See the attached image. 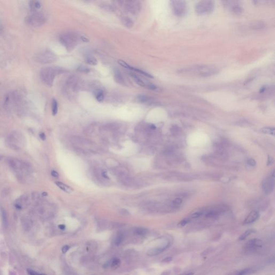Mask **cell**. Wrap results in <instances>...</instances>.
Listing matches in <instances>:
<instances>
[{
    "mask_svg": "<svg viewBox=\"0 0 275 275\" xmlns=\"http://www.w3.org/2000/svg\"><path fill=\"white\" fill-rule=\"evenodd\" d=\"M219 69L213 65H196L180 69L178 73L187 76L210 77L217 74Z\"/></svg>",
    "mask_w": 275,
    "mask_h": 275,
    "instance_id": "obj_1",
    "label": "cell"
},
{
    "mask_svg": "<svg viewBox=\"0 0 275 275\" xmlns=\"http://www.w3.org/2000/svg\"><path fill=\"white\" fill-rule=\"evenodd\" d=\"M66 72V69L58 67H46L42 69L40 76L43 83L46 86L51 87L56 76Z\"/></svg>",
    "mask_w": 275,
    "mask_h": 275,
    "instance_id": "obj_2",
    "label": "cell"
},
{
    "mask_svg": "<svg viewBox=\"0 0 275 275\" xmlns=\"http://www.w3.org/2000/svg\"><path fill=\"white\" fill-rule=\"evenodd\" d=\"M81 36L74 32H67L61 35L60 42L68 51H71L81 40Z\"/></svg>",
    "mask_w": 275,
    "mask_h": 275,
    "instance_id": "obj_3",
    "label": "cell"
},
{
    "mask_svg": "<svg viewBox=\"0 0 275 275\" xmlns=\"http://www.w3.org/2000/svg\"><path fill=\"white\" fill-rule=\"evenodd\" d=\"M118 2L126 12L133 15L139 14L142 10V4L138 1H120Z\"/></svg>",
    "mask_w": 275,
    "mask_h": 275,
    "instance_id": "obj_4",
    "label": "cell"
},
{
    "mask_svg": "<svg viewBox=\"0 0 275 275\" xmlns=\"http://www.w3.org/2000/svg\"><path fill=\"white\" fill-rule=\"evenodd\" d=\"M215 3L212 1H202L198 2L195 7V11L198 15H206L212 13Z\"/></svg>",
    "mask_w": 275,
    "mask_h": 275,
    "instance_id": "obj_5",
    "label": "cell"
},
{
    "mask_svg": "<svg viewBox=\"0 0 275 275\" xmlns=\"http://www.w3.org/2000/svg\"><path fill=\"white\" fill-rule=\"evenodd\" d=\"M35 61L43 64H48L54 62L57 59L56 54L50 51H43L39 52L34 56Z\"/></svg>",
    "mask_w": 275,
    "mask_h": 275,
    "instance_id": "obj_6",
    "label": "cell"
},
{
    "mask_svg": "<svg viewBox=\"0 0 275 275\" xmlns=\"http://www.w3.org/2000/svg\"><path fill=\"white\" fill-rule=\"evenodd\" d=\"M170 5L173 13L178 17H182L186 13L187 4L184 1H170Z\"/></svg>",
    "mask_w": 275,
    "mask_h": 275,
    "instance_id": "obj_7",
    "label": "cell"
},
{
    "mask_svg": "<svg viewBox=\"0 0 275 275\" xmlns=\"http://www.w3.org/2000/svg\"><path fill=\"white\" fill-rule=\"evenodd\" d=\"M26 21L31 25L39 26L42 25L45 22V17L43 14L38 11L33 12L26 17Z\"/></svg>",
    "mask_w": 275,
    "mask_h": 275,
    "instance_id": "obj_8",
    "label": "cell"
},
{
    "mask_svg": "<svg viewBox=\"0 0 275 275\" xmlns=\"http://www.w3.org/2000/svg\"><path fill=\"white\" fill-rule=\"evenodd\" d=\"M66 86L73 92L80 90L82 87L81 81L80 78L76 75H72L68 78L66 81Z\"/></svg>",
    "mask_w": 275,
    "mask_h": 275,
    "instance_id": "obj_9",
    "label": "cell"
},
{
    "mask_svg": "<svg viewBox=\"0 0 275 275\" xmlns=\"http://www.w3.org/2000/svg\"><path fill=\"white\" fill-rule=\"evenodd\" d=\"M223 3L226 8H228L232 13L235 14L239 15L243 11L242 7L236 1H224Z\"/></svg>",
    "mask_w": 275,
    "mask_h": 275,
    "instance_id": "obj_10",
    "label": "cell"
},
{
    "mask_svg": "<svg viewBox=\"0 0 275 275\" xmlns=\"http://www.w3.org/2000/svg\"><path fill=\"white\" fill-rule=\"evenodd\" d=\"M264 243L262 240L258 239H253L248 241L245 245V248L247 249H255L258 248H262Z\"/></svg>",
    "mask_w": 275,
    "mask_h": 275,
    "instance_id": "obj_11",
    "label": "cell"
},
{
    "mask_svg": "<svg viewBox=\"0 0 275 275\" xmlns=\"http://www.w3.org/2000/svg\"><path fill=\"white\" fill-rule=\"evenodd\" d=\"M274 178L275 177L270 175V177L267 178L263 182L262 186L266 193H270L273 190L274 187Z\"/></svg>",
    "mask_w": 275,
    "mask_h": 275,
    "instance_id": "obj_12",
    "label": "cell"
},
{
    "mask_svg": "<svg viewBox=\"0 0 275 275\" xmlns=\"http://www.w3.org/2000/svg\"><path fill=\"white\" fill-rule=\"evenodd\" d=\"M136 99L138 102L142 104H147L150 105L156 104L157 102L154 98L146 95H139L137 96Z\"/></svg>",
    "mask_w": 275,
    "mask_h": 275,
    "instance_id": "obj_13",
    "label": "cell"
},
{
    "mask_svg": "<svg viewBox=\"0 0 275 275\" xmlns=\"http://www.w3.org/2000/svg\"><path fill=\"white\" fill-rule=\"evenodd\" d=\"M259 217H260V215L257 211H253L249 213L247 217V218L245 219L243 223L247 225V224L253 223L258 219Z\"/></svg>",
    "mask_w": 275,
    "mask_h": 275,
    "instance_id": "obj_14",
    "label": "cell"
},
{
    "mask_svg": "<svg viewBox=\"0 0 275 275\" xmlns=\"http://www.w3.org/2000/svg\"><path fill=\"white\" fill-rule=\"evenodd\" d=\"M169 245V244H167L162 247H158V248H155L150 249L147 252V255L150 256H154L158 255L162 253L163 251H164L167 248Z\"/></svg>",
    "mask_w": 275,
    "mask_h": 275,
    "instance_id": "obj_15",
    "label": "cell"
},
{
    "mask_svg": "<svg viewBox=\"0 0 275 275\" xmlns=\"http://www.w3.org/2000/svg\"><path fill=\"white\" fill-rule=\"evenodd\" d=\"M114 79L118 84H120L121 85H125L124 78L121 72L118 69L115 68L114 69Z\"/></svg>",
    "mask_w": 275,
    "mask_h": 275,
    "instance_id": "obj_16",
    "label": "cell"
},
{
    "mask_svg": "<svg viewBox=\"0 0 275 275\" xmlns=\"http://www.w3.org/2000/svg\"><path fill=\"white\" fill-rule=\"evenodd\" d=\"M121 23H123V24L125 27H126L127 28H131L133 27V25H134V22H133V20L129 17L124 16V17H121Z\"/></svg>",
    "mask_w": 275,
    "mask_h": 275,
    "instance_id": "obj_17",
    "label": "cell"
},
{
    "mask_svg": "<svg viewBox=\"0 0 275 275\" xmlns=\"http://www.w3.org/2000/svg\"><path fill=\"white\" fill-rule=\"evenodd\" d=\"M29 6L32 12H37L41 8V3L39 1H32L29 3Z\"/></svg>",
    "mask_w": 275,
    "mask_h": 275,
    "instance_id": "obj_18",
    "label": "cell"
},
{
    "mask_svg": "<svg viewBox=\"0 0 275 275\" xmlns=\"http://www.w3.org/2000/svg\"><path fill=\"white\" fill-rule=\"evenodd\" d=\"M56 184L62 190H63L64 192H67V193H70L73 191V189H72L70 186H68L67 185L65 184L64 183L60 182H55Z\"/></svg>",
    "mask_w": 275,
    "mask_h": 275,
    "instance_id": "obj_19",
    "label": "cell"
},
{
    "mask_svg": "<svg viewBox=\"0 0 275 275\" xmlns=\"http://www.w3.org/2000/svg\"><path fill=\"white\" fill-rule=\"evenodd\" d=\"M250 27L254 30H261L265 27V23L263 21H255L250 24Z\"/></svg>",
    "mask_w": 275,
    "mask_h": 275,
    "instance_id": "obj_20",
    "label": "cell"
},
{
    "mask_svg": "<svg viewBox=\"0 0 275 275\" xmlns=\"http://www.w3.org/2000/svg\"><path fill=\"white\" fill-rule=\"evenodd\" d=\"M130 75L132 76L134 82L139 86L146 87L147 82L144 81V80H142V78H140L139 76H138L137 75H135V74H130Z\"/></svg>",
    "mask_w": 275,
    "mask_h": 275,
    "instance_id": "obj_21",
    "label": "cell"
},
{
    "mask_svg": "<svg viewBox=\"0 0 275 275\" xmlns=\"http://www.w3.org/2000/svg\"><path fill=\"white\" fill-rule=\"evenodd\" d=\"M134 233L138 235L144 236L148 233V229L145 228L137 227L134 229Z\"/></svg>",
    "mask_w": 275,
    "mask_h": 275,
    "instance_id": "obj_22",
    "label": "cell"
},
{
    "mask_svg": "<svg viewBox=\"0 0 275 275\" xmlns=\"http://www.w3.org/2000/svg\"><path fill=\"white\" fill-rule=\"evenodd\" d=\"M120 260L119 258H115L112 259L110 266L112 270H116L120 265Z\"/></svg>",
    "mask_w": 275,
    "mask_h": 275,
    "instance_id": "obj_23",
    "label": "cell"
},
{
    "mask_svg": "<svg viewBox=\"0 0 275 275\" xmlns=\"http://www.w3.org/2000/svg\"><path fill=\"white\" fill-rule=\"evenodd\" d=\"M58 111V104L55 99H53L52 102V113L53 116H56Z\"/></svg>",
    "mask_w": 275,
    "mask_h": 275,
    "instance_id": "obj_24",
    "label": "cell"
},
{
    "mask_svg": "<svg viewBox=\"0 0 275 275\" xmlns=\"http://www.w3.org/2000/svg\"><path fill=\"white\" fill-rule=\"evenodd\" d=\"M255 232V231L253 229H248L247 231H246L245 232H244L240 236L239 238V240L240 241H243L245 240L248 236L250 235L251 234H252L253 233H254Z\"/></svg>",
    "mask_w": 275,
    "mask_h": 275,
    "instance_id": "obj_25",
    "label": "cell"
},
{
    "mask_svg": "<svg viewBox=\"0 0 275 275\" xmlns=\"http://www.w3.org/2000/svg\"><path fill=\"white\" fill-rule=\"evenodd\" d=\"M85 61L87 64L95 66L98 64L97 60L93 56H88L85 59Z\"/></svg>",
    "mask_w": 275,
    "mask_h": 275,
    "instance_id": "obj_26",
    "label": "cell"
},
{
    "mask_svg": "<svg viewBox=\"0 0 275 275\" xmlns=\"http://www.w3.org/2000/svg\"><path fill=\"white\" fill-rule=\"evenodd\" d=\"M131 70H133L134 72H138V73L141 74H142L145 76H146L147 77H150V78H153V76L150 75V74L147 73V72H146L144 70H142V69H140L137 68H134V67H131Z\"/></svg>",
    "mask_w": 275,
    "mask_h": 275,
    "instance_id": "obj_27",
    "label": "cell"
},
{
    "mask_svg": "<svg viewBox=\"0 0 275 275\" xmlns=\"http://www.w3.org/2000/svg\"><path fill=\"white\" fill-rule=\"evenodd\" d=\"M275 129L274 127H264L261 129V132L266 134H269L271 135H275Z\"/></svg>",
    "mask_w": 275,
    "mask_h": 275,
    "instance_id": "obj_28",
    "label": "cell"
},
{
    "mask_svg": "<svg viewBox=\"0 0 275 275\" xmlns=\"http://www.w3.org/2000/svg\"><path fill=\"white\" fill-rule=\"evenodd\" d=\"M101 8L104 10L107 11V12H113L115 11V8L109 4H104L101 5Z\"/></svg>",
    "mask_w": 275,
    "mask_h": 275,
    "instance_id": "obj_29",
    "label": "cell"
},
{
    "mask_svg": "<svg viewBox=\"0 0 275 275\" xmlns=\"http://www.w3.org/2000/svg\"><path fill=\"white\" fill-rule=\"evenodd\" d=\"M253 272V270L252 268H247L240 271L236 275H247L252 273Z\"/></svg>",
    "mask_w": 275,
    "mask_h": 275,
    "instance_id": "obj_30",
    "label": "cell"
},
{
    "mask_svg": "<svg viewBox=\"0 0 275 275\" xmlns=\"http://www.w3.org/2000/svg\"><path fill=\"white\" fill-rule=\"evenodd\" d=\"M95 96L96 97V100L99 102H101L103 101L104 99V93L103 90L99 91V93L95 95Z\"/></svg>",
    "mask_w": 275,
    "mask_h": 275,
    "instance_id": "obj_31",
    "label": "cell"
},
{
    "mask_svg": "<svg viewBox=\"0 0 275 275\" xmlns=\"http://www.w3.org/2000/svg\"><path fill=\"white\" fill-rule=\"evenodd\" d=\"M77 70L78 72L82 73H88L90 72V69L83 65L79 66L77 68Z\"/></svg>",
    "mask_w": 275,
    "mask_h": 275,
    "instance_id": "obj_32",
    "label": "cell"
},
{
    "mask_svg": "<svg viewBox=\"0 0 275 275\" xmlns=\"http://www.w3.org/2000/svg\"><path fill=\"white\" fill-rule=\"evenodd\" d=\"M123 240V235L122 234H119L116 237V239L115 241V243L117 245H119L121 244Z\"/></svg>",
    "mask_w": 275,
    "mask_h": 275,
    "instance_id": "obj_33",
    "label": "cell"
},
{
    "mask_svg": "<svg viewBox=\"0 0 275 275\" xmlns=\"http://www.w3.org/2000/svg\"><path fill=\"white\" fill-rule=\"evenodd\" d=\"M118 62L121 66L124 67L125 68L129 69H131V68L132 66H131L129 64H128L127 63H126V62H125L124 61H123V60H119L118 61Z\"/></svg>",
    "mask_w": 275,
    "mask_h": 275,
    "instance_id": "obj_34",
    "label": "cell"
},
{
    "mask_svg": "<svg viewBox=\"0 0 275 275\" xmlns=\"http://www.w3.org/2000/svg\"><path fill=\"white\" fill-rule=\"evenodd\" d=\"M190 221V220L189 219H184L180 221V222L178 224V226L179 227H184L186 225H187L189 223Z\"/></svg>",
    "mask_w": 275,
    "mask_h": 275,
    "instance_id": "obj_35",
    "label": "cell"
},
{
    "mask_svg": "<svg viewBox=\"0 0 275 275\" xmlns=\"http://www.w3.org/2000/svg\"><path fill=\"white\" fill-rule=\"evenodd\" d=\"M203 214V212L202 211H197L195 213H193V214L191 215V217L192 218H199Z\"/></svg>",
    "mask_w": 275,
    "mask_h": 275,
    "instance_id": "obj_36",
    "label": "cell"
},
{
    "mask_svg": "<svg viewBox=\"0 0 275 275\" xmlns=\"http://www.w3.org/2000/svg\"><path fill=\"white\" fill-rule=\"evenodd\" d=\"M27 271H28V273L29 274V275H46L39 274L38 272L34 271V270H31V269H28L27 270Z\"/></svg>",
    "mask_w": 275,
    "mask_h": 275,
    "instance_id": "obj_37",
    "label": "cell"
},
{
    "mask_svg": "<svg viewBox=\"0 0 275 275\" xmlns=\"http://www.w3.org/2000/svg\"><path fill=\"white\" fill-rule=\"evenodd\" d=\"M247 163L249 164V166H252V167H254L256 165V161L253 159H249L247 161Z\"/></svg>",
    "mask_w": 275,
    "mask_h": 275,
    "instance_id": "obj_38",
    "label": "cell"
},
{
    "mask_svg": "<svg viewBox=\"0 0 275 275\" xmlns=\"http://www.w3.org/2000/svg\"><path fill=\"white\" fill-rule=\"evenodd\" d=\"M69 248H70V247H69V246L68 245H64V246L62 248V253H66L68 251Z\"/></svg>",
    "mask_w": 275,
    "mask_h": 275,
    "instance_id": "obj_39",
    "label": "cell"
},
{
    "mask_svg": "<svg viewBox=\"0 0 275 275\" xmlns=\"http://www.w3.org/2000/svg\"><path fill=\"white\" fill-rule=\"evenodd\" d=\"M182 202V200L180 199V198H177L175 199L174 201V204L175 205H180Z\"/></svg>",
    "mask_w": 275,
    "mask_h": 275,
    "instance_id": "obj_40",
    "label": "cell"
},
{
    "mask_svg": "<svg viewBox=\"0 0 275 275\" xmlns=\"http://www.w3.org/2000/svg\"><path fill=\"white\" fill-rule=\"evenodd\" d=\"M51 175L52 176L54 177H56V178H57L59 177V174L57 172L54 171V170H53L51 172Z\"/></svg>",
    "mask_w": 275,
    "mask_h": 275,
    "instance_id": "obj_41",
    "label": "cell"
},
{
    "mask_svg": "<svg viewBox=\"0 0 275 275\" xmlns=\"http://www.w3.org/2000/svg\"><path fill=\"white\" fill-rule=\"evenodd\" d=\"M39 137L40 138V139L42 140H46V135L44 133H40V134H39Z\"/></svg>",
    "mask_w": 275,
    "mask_h": 275,
    "instance_id": "obj_42",
    "label": "cell"
},
{
    "mask_svg": "<svg viewBox=\"0 0 275 275\" xmlns=\"http://www.w3.org/2000/svg\"><path fill=\"white\" fill-rule=\"evenodd\" d=\"M172 258L171 257H168V258H165L164 260H162L163 262H169L172 261Z\"/></svg>",
    "mask_w": 275,
    "mask_h": 275,
    "instance_id": "obj_43",
    "label": "cell"
},
{
    "mask_svg": "<svg viewBox=\"0 0 275 275\" xmlns=\"http://www.w3.org/2000/svg\"><path fill=\"white\" fill-rule=\"evenodd\" d=\"M272 163H273V159H272L270 156H269L267 164H268V165H270V164H271Z\"/></svg>",
    "mask_w": 275,
    "mask_h": 275,
    "instance_id": "obj_44",
    "label": "cell"
},
{
    "mask_svg": "<svg viewBox=\"0 0 275 275\" xmlns=\"http://www.w3.org/2000/svg\"><path fill=\"white\" fill-rule=\"evenodd\" d=\"M58 227L59 228V229H61V230H64V229L66 228V226L64 225H62V224H61V225H59L58 226Z\"/></svg>",
    "mask_w": 275,
    "mask_h": 275,
    "instance_id": "obj_45",
    "label": "cell"
},
{
    "mask_svg": "<svg viewBox=\"0 0 275 275\" xmlns=\"http://www.w3.org/2000/svg\"><path fill=\"white\" fill-rule=\"evenodd\" d=\"M102 176H103V177L105 178H109L108 176H107V173H106L105 172H103V173H102Z\"/></svg>",
    "mask_w": 275,
    "mask_h": 275,
    "instance_id": "obj_46",
    "label": "cell"
},
{
    "mask_svg": "<svg viewBox=\"0 0 275 275\" xmlns=\"http://www.w3.org/2000/svg\"><path fill=\"white\" fill-rule=\"evenodd\" d=\"M193 275V273L190 272V273H187V274H182V275Z\"/></svg>",
    "mask_w": 275,
    "mask_h": 275,
    "instance_id": "obj_47",
    "label": "cell"
},
{
    "mask_svg": "<svg viewBox=\"0 0 275 275\" xmlns=\"http://www.w3.org/2000/svg\"><path fill=\"white\" fill-rule=\"evenodd\" d=\"M16 208L18 209H21V207L19 206V205H16Z\"/></svg>",
    "mask_w": 275,
    "mask_h": 275,
    "instance_id": "obj_48",
    "label": "cell"
},
{
    "mask_svg": "<svg viewBox=\"0 0 275 275\" xmlns=\"http://www.w3.org/2000/svg\"><path fill=\"white\" fill-rule=\"evenodd\" d=\"M43 195H45V196H46V195H47V193H45V192H44V193H43Z\"/></svg>",
    "mask_w": 275,
    "mask_h": 275,
    "instance_id": "obj_49",
    "label": "cell"
}]
</instances>
